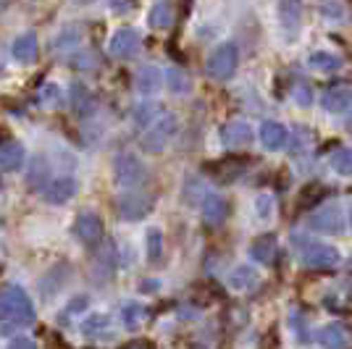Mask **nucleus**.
Here are the masks:
<instances>
[{"label":"nucleus","instance_id":"7ed1b4c3","mask_svg":"<svg viewBox=\"0 0 352 349\" xmlns=\"http://www.w3.org/2000/svg\"><path fill=\"white\" fill-rule=\"evenodd\" d=\"M176 129H179V121H176L174 113H161V116L147 126L145 134L140 137V145H142L145 153H153V155L163 153L166 145L171 142V137L176 134Z\"/></svg>","mask_w":352,"mask_h":349},{"label":"nucleus","instance_id":"473e14b6","mask_svg":"<svg viewBox=\"0 0 352 349\" xmlns=\"http://www.w3.org/2000/svg\"><path fill=\"white\" fill-rule=\"evenodd\" d=\"M255 273H252V268H248V265H242V268H236L234 273H232V278H229V281H232V286H234V289H250V286H252V284H255Z\"/></svg>","mask_w":352,"mask_h":349},{"label":"nucleus","instance_id":"72a5a7b5","mask_svg":"<svg viewBox=\"0 0 352 349\" xmlns=\"http://www.w3.org/2000/svg\"><path fill=\"white\" fill-rule=\"evenodd\" d=\"M161 116V111H158V105H153V102H145V105H140L137 108V113H134V121L140 124V126H150L155 118Z\"/></svg>","mask_w":352,"mask_h":349},{"label":"nucleus","instance_id":"f704fd0d","mask_svg":"<svg viewBox=\"0 0 352 349\" xmlns=\"http://www.w3.org/2000/svg\"><path fill=\"white\" fill-rule=\"evenodd\" d=\"M76 43H79V30L69 27V30H63L58 37H56V50H69V47H74Z\"/></svg>","mask_w":352,"mask_h":349},{"label":"nucleus","instance_id":"2eb2a0df","mask_svg":"<svg viewBox=\"0 0 352 349\" xmlns=\"http://www.w3.org/2000/svg\"><path fill=\"white\" fill-rule=\"evenodd\" d=\"M250 255L252 260H258L261 265H274L276 255H279V242L274 234H261L252 245H250Z\"/></svg>","mask_w":352,"mask_h":349},{"label":"nucleus","instance_id":"0eeeda50","mask_svg":"<svg viewBox=\"0 0 352 349\" xmlns=\"http://www.w3.org/2000/svg\"><path fill=\"white\" fill-rule=\"evenodd\" d=\"M310 229L321 234H342L344 232V216L337 205H326L310 216Z\"/></svg>","mask_w":352,"mask_h":349},{"label":"nucleus","instance_id":"b1692460","mask_svg":"<svg viewBox=\"0 0 352 349\" xmlns=\"http://www.w3.org/2000/svg\"><path fill=\"white\" fill-rule=\"evenodd\" d=\"M121 318H124V326L129 331H137L147 320V307L140 305V302H126V305L121 307Z\"/></svg>","mask_w":352,"mask_h":349},{"label":"nucleus","instance_id":"f03ea898","mask_svg":"<svg viewBox=\"0 0 352 349\" xmlns=\"http://www.w3.org/2000/svg\"><path fill=\"white\" fill-rule=\"evenodd\" d=\"M292 245L297 249V258L305 268H313V271H329L339 262V252L331 245H323V242H316L310 236H300L294 234Z\"/></svg>","mask_w":352,"mask_h":349},{"label":"nucleus","instance_id":"20e7f679","mask_svg":"<svg viewBox=\"0 0 352 349\" xmlns=\"http://www.w3.org/2000/svg\"><path fill=\"white\" fill-rule=\"evenodd\" d=\"M236 63H239V53H236V45L234 43H223L219 45L206 60V71L210 79L216 82H226L232 79L236 71Z\"/></svg>","mask_w":352,"mask_h":349},{"label":"nucleus","instance_id":"4c0bfd02","mask_svg":"<svg viewBox=\"0 0 352 349\" xmlns=\"http://www.w3.org/2000/svg\"><path fill=\"white\" fill-rule=\"evenodd\" d=\"M294 100L300 102V105H310L313 95H310V87H308V85H297V87H294Z\"/></svg>","mask_w":352,"mask_h":349},{"label":"nucleus","instance_id":"6ab92c4d","mask_svg":"<svg viewBox=\"0 0 352 349\" xmlns=\"http://www.w3.org/2000/svg\"><path fill=\"white\" fill-rule=\"evenodd\" d=\"M14 58L19 60V63H32V60L37 58V53H40V43H37V34H32V32H27V34H21V37H16L14 43Z\"/></svg>","mask_w":352,"mask_h":349},{"label":"nucleus","instance_id":"bb28decb","mask_svg":"<svg viewBox=\"0 0 352 349\" xmlns=\"http://www.w3.org/2000/svg\"><path fill=\"white\" fill-rule=\"evenodd\" d=\"M308 63H310V69L323 71V74H334L342 69V58L334 56V53H313Z\"/></svg>","mask_w":352,"mask_h":349},{"label":"nucleus","instance_id":"4be33fe9","mask_svg":"<svg viewBox=\"0 0 352 349\" xmlns=\"http://www.w3.org/2000/svg\"><path fill=\"white\" fill-rule=\"evenodd\" d=\"M300 16H302V8L300 3H281L279 5V19H281V30L287 32V37H294V32L300 27Z\"/></svg>","mask_w":352,"mask_h":349},{"label":"nucleus","instance_id":"c85d7f7f","mask_svg":"<svg viewBox=\"0 0 352 349\" xmlns=\"http://www.w3.org/2000/svg\"><path fill=\"white\" fill-rule=\"evenodd\" d=\"M323 197H326V187L323 184H308L302 194H300V210H310V207H316V205L321 203Z\"/></svg>","mask_w":352,"mask_h":349},{"label":"nucleus","instance_id":"9b49d317","mask_svg":"<svg viewBox=\"0 0 352 349\" xmlns=\"http://www.w3.org/2000/svg\"><path fill=\"white\" fill-rule=\"evenodd\" d=\"M245 166H248V160L232 155V158H221V160H216V163H208L206 168L216 181H223V184H226V181H234V179H239V176L245 174Z\"/></svg>","mask_w":352,"mask_h":349},{"label":"nucleus","instance_id":"37998d69","mask_svg":"<svg viewBox=\"0 0 352 349\" xmlns=\"http://www.w3.org/2000/svg\"><path fill=\"white\" fill-rule=\"evenodd\" d=\"M0 71H3V69H0Z\"/></svg>","mask_w":352,"mask_h":349},{"label":"nucleus","instance_id":"5701e85b","mask_svg":"<svg viewBox=\"0 0 352 349\" xmlns=\"http://www.w3.org/2000/svg\"><path fill=\"white\" fill-rule=\"evenodd\" d=\"M72 105L79 116H87L95 111V98L85 85H74L72 87Z\"/></svg>","mask_w":352,"mask_h":349},{"label":"nucleus","instance_id":"393cba45","mask_svg":"<svg viewBox=\"0 0 352 349\" xmlns=\"http://www.w3.org/2000/svg\"><path fill=\"white\" fill-rule=\"evenodd\" d=\"M150 27H155V30H166V27H171L174 24V5L171 3H155L153 8H150Z\"/></svg>","mask_w":352,"mask_h":349},{"label":"nucleus","instance_id":"ea45409f","mask_svg":"<svg viewBox=\"0 0 352 349\" xmlns=\"http://www.w3.org/2000/svg\"><path fill=\"white\" fill-rule=\"evenodd\" d=\"M124 349H153V344H150V341H145V339H137V341H129Z\"/></svg>","mask_w":352,"mask_h":349},{"label":"nucleus","instance_id":"2f4dec72","mask_svg":"<svg viewBox=\"0 0 352 349\" xmlns=\"http://www.w3.org/2000/svg\"><path fill=\"white\" fill-rule=\"evenodd\" d=\"M166 79H168V87H171V92H179V95L190 92V76L182 71V69H168Z\"/></svg>","mask_w":352,"mask_h":349},{"label":"nucleus","instance_id":"f8f14e48","mask_svg":"<svg viewBox=\"0 0 352 349\" xmlns=\"http://www.w3.org/2000/svg\"><path fill=\"white\" fill-rule=\"evenodd\" d=\"M321 105L329 113H344L352 108V85H334L323 92Z\"/></svg>","mask_w":352,"mask_h":349},{"label":"nucleus","instance_id":"423d86ee","mask_svg":"<svg viewBox=\"0 0 352 349\" xmlns=\"http://www.w3.org/2000/svg\"><path fill=\"white\" fill-rule=\"evenodd\" d=\"M116 207H118V216L124 221H142L153 210V197L140 190L126 192V194L118 197Z\"/></svg>","mask_w":352,"mask_h":349},{"label":"nucleus","instance_id":"c9c22d12","mask_svg":"<svg viewBox=\"0 0 352 349\" xmlns=\"http://www.w3.org/2000/svg\"><path fill=\"white\" fill-rule=\"evenodd\" d=\"M95 63H98V56L95 53H79V56H74L72 66L74 69H95Z\"/></svg>","mask_w":352,"mask_h":349},{"label":"nucleus","instance_id":"6e6552de","mask_svg":"<svg viewBox=\"0 0 352 349\" xmlns=\"http://www.w3.org/2000/svg\"><path fill=\"white\" fill-rule=\"evenodd\" d=\"M140 43H142L140 32L132 30V27H124V30H118L116 34L111 37L108 50H111L113 58H132L134 53L140 50Z\"/></svg>","mask_w":352,"mask_h":349},{"label":"nucleus","instance_id":"1a4fd4ad","mask_svg":"<svg viewBox=\"0 0 352 349\" xmlns=\"http://www.w3.org/2000/svg\"><path fill=\"white\" fill-rule=\"evenodd\" d=\"M74 234H76V239H79L82 245L92 247V245H98V242L103 239V221H100V216H95V213L87 210V213H82V216L76 218Z\"/></svg>","mask_w":352,"mask_h":349},{"label":"nucleus","instance_id":"c756f323","mask_svg":"<svg viewBox=\"0 0 352 349\" xmlns=\"http://www.w3.org/2000/svg\"><path fill=\"white\" fill-rule=\"evenodd\" d=\"M147 242V260L150 262H158L163 258V234L161 229H150L145 236Z\"/></svg>","mask_w":352,"mask_h":349},{"label":"nucleus","instance_id":"412c9836","mask_svg":"<svg viewBox=\"0 0 352 349\" xmlns=\"http://www.w3.org/2000/svg\"><path fill=\"white\" fill-rule=\"evenodd\" d=\"M24 163V147L19 142H3L0 145V171H19Z\"/></svg>","mask_w":352,"mask_h":349},{"label":"nucleus","instance_id":"ddd939ff","mask_svg":"<svg viewBox=\"0 0 352 349\" xmlns=\"http://www.w3.org/2000/svg\"><path fill=\"white\" fill-rule=\"evenodd\" d=\"M45 200L53 205L69 203L74 194H76V179L74 176H58V179H50V184L45 187Z\"/></svg>","mask_w":352,"mask_h":349},{"label":"nucleus","instance_id":"dca6fc26","mask_svg":"<svg viewBox=\"0 0 352 349\" xmlns=\"http://www.w3.org/2000/svg\"><path fill=\"white\" fill-rule=\"evenodd\" d=\"M226 218H229V203L221 194H208L203 203V221L210 229H219Z\"/></svg>","mask_w":352,"mask_h":349},{"label":"nucleus","instance_id":"58836bf2","mask_svg":"<svg viewBox=\"0 0 352 349\" xmlns=\"http://www.w3.org/2000/svg\"><path fill=\"white\" fill-rule=\"evenodd\" d=\"M8 349H37V344H34L32 339H27V336H19V339H14V341L8 344Z\"/></svg>","mask_w":352,"mask_h":349},{"label":"nucleus","instance_id":"a19ab883","mask_svg":"<svg viewBox=\"0 0 352 349\" xmlns=\"http://www.w3.org/2000/svg\"><path fill=\"white\" fill-rule=\"evenodd\" d=\"M6 320V294L0 291V323Z\"/></svg>","mask_w":352,"mask_h":349},{"label":"nucleus","instance_id":"f257e3e1","mask_svg":"<svg viewBox=\"0 0 352 349\" xmlns=\"http://www.w3.org/2000/svg\"><path fill=\"white\" fill-rule=\"evenodd\" d=\"M3 294H6V320L0 323V331L11 334L16 328L32 326L34 323V307H32L27 291L21 286H8V289H3Z\"/></svg>","mask_w":352,"mask_h":349},{"label":"nucleus","instance_id":"f3484780","mask_svg":"<svg viewBox=\"0 0 352 349\" xmlns=\"http://www.w3.org/2000/svg\"><path fill=\"white\" fill-rule=\"evenodd\" d=\"M47 184H50V163L45 155H34L30 171H27V187L32 192H45Z\"/></svg>","mask_w":352,"mask_h":349},{"label":"nucleus","instance_id":"79ce46f5","mask_svg":"<svg viewBox=\"0 0 352 349\" xmlns=\"http://www.w3.org/2000/svg\"><path fill=\"white\" fill-rule=\"evenodd\" d=\"M350 223H352V213H350Z\"/></svg>","mask_w":352,"mask_h":349},{"label":"nucleus","instance_id":"7c9ffc66","mask_svg":"<svg viewBox=\"0 0 352 349\" xmlns=\"http://www.w3.org/2000/svg\"><path fill=\"white\" fill-rule=\"evenodd\" d=\"M331 168L339 176H352V150H337L331 155Z\"/></svg>","mask_w":352,"mask_h":349},{"label":"nucleus","instance_id":"9d476101","mask_svg":"<svg viewBox=\"0 0 352 349\" xmlns=\"http://www.w3.org/2000/svg\"><path fill=\"white\" fill-rule=\"evenodd\" d=\"M252 139H255V134H252V126L248 121H229L221 129V142L232 150H245L252 145Z\"/></svg>","mask_w":352,"mask_h":349},{"label":"nucleus","instance_id":"39448f33","mask_svg":"<svg viewBox=\"0 0 352 349\" xmlns=\"http://www.w3.org/2000/svg\"><path fill=\"white\" fill-rule=\"evenodd\" d=\"M147 179V171L142 166V160L132 155V153H121L116 158V184L124 190L134 192L137 187H142Z\"/></svg>","mask_w":352,"mask_h":349},{"label":"nucleus","instance_id":"a211bd4d","mask_svg":"<svg viewBox=\"0 0 352 349\" xmlns=\"http://www.w3.org/2000/svg\"><path fill=\"white\" fill-rule=\"evenodd\" d=\"M287 126L279 124V121H263L261 124V142H263L265 150H281L287 145Z\"/></svg>","mask_w":352,"mask_h":349},{"label":"nucleus","instance_id":"cd10ccee","mask_svg":"<svg viewBox=\"0 0 352 349\" xmlns=\"http://www.w3.org/2000/svg\"><path fill=\"white\" fill-rule=\"evenodd\" d=\"M108 326H111V318L108 315H89L85 323H82V334L89 336V339H98V336H103L108 331Z\"/></svg>","mask_w":352,"mask_h":349},{"label":"nucleus","instance_id":"a878e982","mask_svg":"<svg viewBox=\"0 0 352 349\" xmlns=\"http://www.w3.org/2000/svg\"><path fill=\"white\" fill-rule=\"evenodd\" d=\"M92 271L98 273V281L111 278V273H113V245H105V247L95 255V265H92Z\"/></svg>","mask_w":352,"mask_h":349},{"label":"nucleus","instance_id":"e433bc0d","mask_svg":"<svg viewBox=\"0 0 352 349\" xmlns=\"http://www.w3.org/2000/svg\"><path fill=\"white\" fill-rule=\"evenodd\" d=\"M271 210H274V200L268 197V194H263V197H258V216L263 221L271 218Z\"/></svg>","mask_w":352,"mask_h":349},{"label":"nucleus","instance_id":"4468645a","mask_svg":"<svg viewBox=\"0 0 352 349\" xmlns=\"http://www.w3.org/2000/svg\"><path fill=\"white\" fill-rule=\"evenodd\" d=\"M318 339L326 349H352V331L344 323H329L326 328H321Z\"/></svg>","mask_w":352,"mask_h":349},{"label":"nucleus","instance_id":"aec40b11","mask_svg":"<svg viewBox=\"0 0 352 349\" xmlns=\"http://www.w3.org/2000/svg\"><path fill=\"white\" fill-rule=\"evenodd\" d=\"M163 85V74L158 66H142L140 71H137V89L142 92V95H155Z\"/></svg>","mask_w":352,"mask_h":349}]
</instances>
